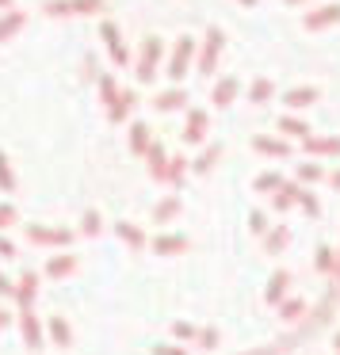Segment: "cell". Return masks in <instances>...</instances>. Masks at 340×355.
<instances>
[{
  "mask_svg": "<svg viewBox=\"0 0 340 355\" xmlns=\"http://www.w3.org/2000/svg\"><path fill=\"white\" fill-rule=\"evenodd\" d=\"M0 187H4V191H16V172H12V164L4 153H0Z\"/></svg>",
  "mask_w": 340,
  "mask_h": 355,
  "instance_id": "f1b7e54d",
  "label": "cell"
},
{
  "mask_svg": "<svg viewBox=\"0 0 340 355\" xmlns=\"http://www.w3.org/2000/svg\"><path fill=\"white\" fill-rule=\"evenodd\" d=\"M100 39L108 42V54H111V62H115V65H126V62H130V54H126V42H123V35H119V24L103 19V24H100Z\"/></svg>",
  "mask_w": 340,
  "mask_h": 355,
  "instance_id": "3957f363",
  "label": "cell"
},
{
  "mask_svg": "<svg viewBox=\"0 0 340 355\" xmlns=\"http://www.w3.org/2000/svg\"><path fill=\"white\" fill-rule=\"evenodd\" d=\"M302 149L314 157H340V138H302Z\"/></svg>",
  "mask_w": 340,
  "mask_h": 355,
  "instance_id": "9c48e42d",
  "label": "cell"
},
{
  "mask_svg": "<svg viewBox=\"0 0 340 355\" xmlns=\"http://www.w3.org/2000/svg\"><path fill=\"white\" fill-rule=\"evenodd\" d=\"M0 256H8V260H12V256H16V245H12L8 237H0Z\"/></svg>",
  "mask_w": 340,
  "mask_h": 355,
  "instance_id": "ee69618b",
  "label": "cell"
},
{
  "mask_svg": "<svg viewBox=\"0 0 340 355\" xmlns=\"http://www.w3.org/2000/svg\"><path fill=\"white\" fill-rule=\"evenodd\" d=\"M46 329H50V340H54L58 347H69L73 332H69V324H65L62 317H50V324H46Z\"/></svg>",
  "mask_w": 340,
  "mask_h": 355,
  "instance_id": "44dd1931",
  "label": "cell"
},
{
  "mask_svg": "<svg viewBox=\"0 0 340 355\" xmlns=\"http://www.w3.org/2000/svg\"><path fill=\"white\" fill-rule=\"evenodd\" d=\"M283 245H287V230H275L268 237V252H283Z\"/></svg>",
  "mask_w": 340,
  "mask_h": 355,
  "instance_id": "e575fe53",
  "label": "cell"
},
{
  "mask_svg": "<svg viewBox=\"0 0 340 355\" xmlns=\"http://www.w3.org/2000/svg\"><path fill=\"white\" fill-rule=\"evenodd\" d=\"M130 149H134V153H146V149H149V126L146 123H134L130 126Z\"/></svg>",
  "mask_w": 340,
  "mask_h": 355,
  "instance_id": "cb8c5ba5",
  "label": "cell"
},
{
  "mask_svg": "<svg viewBox=\"0 0 340 355\" xmlns=\"http://www.w3.org/2000/svg\"><path fill=\"white\" fill-rule=\"evenodd\" d=\"M134 100H138V96H134V92H126V96H119V100L115 103H111V123H123V119L126 115H130V107H134Z\"/></svg>",
  "mask_w": 340,
  "mask_h": 355,
  "instance_id": "7402d4cb",
  "label": "cell"
},
{
  "mask_svg": "<svg viewBox=\"0 0 340 355\" xmlns=\"http://www.w3.org/2000/svg\"><path fill=\"white\" fill-rule=\"evenodd\" d=\"M103 0H46V16H92Z\"/></svg>",
  "mask_w": 340,
  "mask_h": 355,
  "instance_id": "6da1fadb",
  "label": "cell"
},
{
  "mask_svg": "<svg viewBox=\"0 0 340 355\" xmlns=\"http://www.w3.org/2000/svg\"><path fill=\"white\" fill-rule=\"evenodd\" d=\"M27 237L39 245H69L73 233L69 230H46V225H27Z\"/></svg>",
  "mask_w": 340,
  "mask_h": 355,
  "instance_id": "52a82bcc",
  "label": "cell"
},
{
  "mask_svg": "<svg viewBox=\"0 0 340 355\" xmlns=\"http://www.w3.org/2000/svg\"><path fill=\"white\" fill-rule=\"evenodd\" d=\"M35 291H39V275H31V271H27V275L19 279L16 294H12V298L19 302V309H31V302H35Z\"/></svg>",
  "mask_w": 340,
  "mask_h": 355,
  "instance_id": "7c38bea8",
  "label": "cell"
},
{
  "mask_svg": "<svg viewBox=\"0 0 340 355\" xmlns=\"http://www.w3.org/2000/svg\"><path fill=\"white\" fill-rule=\"evenodd\" d=\"M279 184H283L279 172H260V176H256V191H275Z\"/></svg>",
  "mask_w": 340,
  "mask_h": 355,
  "instance_id": "f546056e",
  "label": "cell"
},
{
  "mask_svg": "<svg viewBox=\"0 0 340 355\" xmlns=\"http://www.w3.org/2000/svg\"><path fill=\"white\" fill-rule=\"evenodd\" d=\"M184 248H187V237H180V233H164V237L153 241L157 256H176V252H184Z\"/></svg>",
  "mask_w": 340,
  "mask_h": 355,
  "instance_id": "4fadbf2b",
  "label": "cell"
},
{
  "mask_svg": "<svg viewBox=\"0 0 340 355\" xmlns=\"http://www.w3.org/2000/svg\"><path fill=\"white\" fill-rule=\"evenodd\" d=\"M241 4H245V8H253V4H256V0H241Z\"/></svg>",
  "mask_w": 340,
  "mask_h": 355,
  "instance_id": "681fc988",
  "label": "cell"
},
{
  "mask_svg": "<svg viewBox=\"0 0 340 355\" xmlns=\"http://www.w3.org/2000/svg\"><path fill=\"white\" fill-rule=\"evenodd\" d=\"M287 4H306V0H287Z\"/></svg>",
  "mask_w": 340,
  "mask_h": 355,
  "instance_id": "f907efd6",
  "label": "cell"
},
{
  "mask_svg": "<svg viewBox=\"0 0 340 355\" xmlns=\"http://www.w3.org/2000/svg\"><path fill=\"white\" fill-rule=\"evenodd\" d=\"M115 233H119V241H126L130 248H146V233H142L134 222H119Z\"/></svg>",
  "mask_w": 340,
  "mask_h": 355,
  "instance_id": "ac0fdd59",
  "label": "cell"
},
{
  "mask_svg": "<svg viewBox=\"0 0 340 355\" xmlns=\"http://www.w3.org/2000/svg\"><path fill=\"white\" fill-rule=\"evenodd\" d=\"M199 344H203V347H214V344H218V332L203 329V332H199Z\"/></svg>",
  "mask_w": 340,
  "mask_h": 355,
  "instance_id": "b9f144b4",
  "label": "cell"
},
{
  "mask_svg": "<svg viewBox=\"0 0 340 355\" xmlns=\"http://www.w3.org/2000/svg\"><path fill=\"white\" fill-rule=\"evenodd\" d=\"M0 8H12V0H0Z\"/></svg>",
  "mask_w": 340,
  "mask_h": 355,
  "instance_id": "c3c4849f",
  "label": "cell"
},
{
  "mask_svg": "<svg viewBox=\"0 0 340 355\" xmlns=\"http://www.w3.org/2000/svg\"><path fill=\"white\" fill-rule=\"evenodd\" d=\"M237 80H233V77H222V80H218V85L214 88H210V100H214V107H230V103L233 100H237Z\"/></svg>",
  "mask_w": 340,
  "mask_h": 355,
  "instance_id": "8fae6325",
  "label": "cell"
},
{
  "mask_svg": "<svg viewBox=\"0 0 340 355\" xmlns=\"http://www.w3.org/2000/svg\"><path fill=\"white\" fill-rule=\"evenodd\" d=\"M287 283H291V275H287V271H275V275H271V283H268V302H283Z\"/></svg>",
  "mask_w": 340,
  "mask_h": 355,
  "instance_id": "d4e9b609",
  "label": "cell"
},
{
  "mask_svg": "<svg viewBox=\"0 0 340 355\" xmlns=\"http://www.w3.org/2000/svg\"><path fill=\"white\" fill-rule=\"evenodd\" d=\"M271 92H275V88H271V80L268 77H256L253 88H248V100H253V103H268Z\"/></svg>",
  "mask_w": 340,
  "mask_h": 355,
  "instance_id": "603a6c76",
  "label": "cell"
},
{
  "mask_svg": "<svg viewBox=\"0 0 340 355\" xmlns=\"http://www.w3.org/2000/svg\"><path fill=\"white\" fill-rule=\"evenodd\" d=\"M253 149H256V153H264V157H287V153H291V146H287L283 138H271V134H256Z\"/></svg>",
  "mask_w": 340,
  "mask_h": 355,
  "instance_id": "30bf717a",
  "label": "cell"
},
{
  "mask_svg": "<svg viewBox=\"0 0 340 355\" xmlns=\"http://www.w3.org/2000/svg\"><path fill=\"white\" fill-rule=\"evenodd\" d=\"M184 168H187V161H184V157H172V161H169V168H164V180H169V184H184V180H180V176H184Z\"/></svg>",
  "mask_w": 340,
  "mask_h": 355,
  "instance_id": "4316f807",
  "label": "cell"
},
{
  "mask_svg": "<svg viewBox=\"0 0 340 355\" xmlns=\"http://www.w3.org/2000/svg\"><path fill=\"white\" fill-rule=\"evenodd\" d=\"M294 202H298L306 214H321V210H317V195L314 191H298V199H294Z\"/></svg>",
  "mask_w": 340,
  "mask_h": 355,
  "instance_id": "d6a6232c",
  "label": "cell"
},
{
  "mask_svg": "<svg viewBox=\"0 0 340 355\" xmlns=\"http://www.w3.org/2000/svg\"><path fill=\"white\" fill-rule=\"evenodd\" d=\"M19 324H24V340H27V347H42V324L35 321V313H31V309H24Z\"/></svg>",
  "mask_w": 340,
  "mask_h": 355,
  "instance_id": "5bb4252c",
  "label": "cell"
},
{
  "mask_svg": "<svg viewBox=\"0 0 340 355\" xmlns=\"http://www.w3.org/2000/svg\"><path fill=\"white\" fill-rule=\"evenodd\" d=\"M302 309H306V302H298V298H291V302H287V306H283V317H287V321H294V317H298V313H302Z\"/></svg>",
  "mask_w": 340,
  "mask_h": 355,
  "instance_id": "f35d334b",
  "label": "cell"
},
{
  "mask_svg": "<svg viewBox=\"0 0 340 355\" xmlns=\"http://www.w3.org/2000/svg\"><path fill=\"white\" fill-rule=\"evenodd\" d=\"M248 230H253V233H264V230H268V218H264L260 210H253V214H248Z\"/></svg>",
  "mask_w": 340,
  "mask_h": 355,
  "instance_id": "8d00e7d4",
  "label": "cell"
},
{
  "mask_svg": "<svg viewBox=\"0 0 340 355\" xmlns=\"http://www.w3.org/2000/svg\"><path fill=\"white\" fill-rule=\"evenodd\" d=\"M153 355H184V347H169V344H157Z\"/></svg>",
  "mask_w": 340,
  "mask_h": 355,
  "instance_id": "7bdbcfd3",
  "label": "cell"
},
{
  "mask_svg": "<svg viewBox=\"0 0 340 355\" xmlns=\"http://www.w3.org/2000/svg\"><path fill=\"white\" fill-rule=\"evenodd\" d=\"M337 352H340V336H337Z\"/></svg>",
  "mask_w": 340,
  "mask_h": 355,
  "instance_id": "816d5d0a",
  "label": "cell"
},
{
  "mask_svg": "<svg viewBox=\"0 0 340 355\" xmlns=\"http://www.w3.org/2000/svg\"><path fill=\"white\" fill-rule=\"evenodd\" d=\"M176 210H180V199L172 195V199H164V202H157V210H153V218L157 222H169V218H176Z\"/></svg>",
  "mask_w": 340,
  "mask_h": 355,
  "instance_id": "83f0119b",
  "label": "cell"
},
{
  "mask_svg": "<svg viewBox=\"0 0 340 355\" xmlns=\"http://www.w3.org/2000/svg\"><path fill=\"white\" fill-rule=\"evenodd\" d=\"M314 100H317V88H287V92H283L287 107H309Z\"/></svg>",
  "mask_w": 340,
  "mask_h": 355,
  "instance_id": "9a60e30c",
  "label": "cell"
},
{
  "mask_svg": "<svg viewBox=\"0 0 340 355\" xmlns=\"http://www.w3.org/2000/svg\"><path fill=\"white\" fill-rule=\"evenodd\" d=\"M164 58V46H161V39H146L142 42V62H138V80L142 85H149V80H153V73H157V62H161Z\"/></svg>",
  "mask_w": 340,
  "mask_h": 355,
  "instance_id": "7a4b0ae2",
  "label": "cell"
},
{
  "mask_svg": "<svg viewBox=\"0 0 340 355\" xmlns=\"http://www.w3.org/2000/svg\"><path fill=\"white\" fill-rule=\"evenodd\" d=\"M192 58H195V42L187 39H180L176 42V50H172V62H169V77L172 80H184V73H187V65H192Z\"/></svg>",
  "mask_w": 340,
  "mask_h": 355,
  "instance_id": "277c9868",
  "label": "cell"
},
{
  "mask_svg": "<svg viewBox=\"0 0 340 355\" xmlns=\"http://www.w3.org/2000/svg\"><path fill=\"white\" fill-rule=\"evenodd\" d=\"M0 294H16V286H12L8 275H0Z\"/></svg>",
  "mask_w": 340,
  "mask_h": 355,
  "instance_id": "f6af8a7d",
  "label": "cell"
},
{
  "mask_svg": "<svg viewBox=\"0 0 340 355\" xmlns=\"http://www.w3.org/2000/svg\"><path fill=\"white\" fill-rule=\"evenodd\" d=\"M298 180H321V164L302 161V164H298Z\"/></svg>",
  "mask_w": 340,
  "mask_h": 355,
  "instance_id": "836d02e7",
  "label": "cell"
},
{
  "mask_svg": "<svg viewBox=\"0 0 340 355\" xmlns=\"http://www.w3.org/2000/svg\"><path fill=\"white\" fill-rule=\"evenodd\" d=\"M317 268H321V271H329V268H332V248H329V245L317 248Z\"/></svg>",
  "mask_w": 340,
  "mask_h": 355,
  "instance_id": "74e56055",
  "label": "cell"
},
{
  "mask_svg": "<svg viewBox=\"0 0 340 355\" xmlns=\"http://www.w3.org/2000/svg\"><path fill=\"white\" fill-rule=\"evenodd\" d=\"M146 157H149V172H153V180H164V168H169V157H164V146H153V141H149Z\"/></svg>",
  "mask_w": 340,
  "mask_h": 355,
  "instance_id": "e0dca14e",
  "label": "cell"
},
{
  "mask_svg": "<svg viewBox=\"0 0 340 355\" xmlns=\"http://www.w3.org/2000/svg\"><path fill=\"white\" fill-rule=\"evenodd\" d=\"M16 222V207H12V202H4V207H0V230H4V225H12Z\"/></svg>",
  "mask_w": 340,
  "mask_h": 355,
  "instance_id": "ab89813d",
  "label": "cell"
},
{
  "mask_svg": "<svg viewBox=\"0 0 340 355\" xmlns=\"http://www.w3.org/2000/svg\"><path fill=\"white\" fill-rule=\"evenodd\" d=\"M207 123H210V119H207V111H199V107H195V111H187V126H184V141H187V146L203 141V134H207Z\"/></svg>",
  "mask_w": 340,
  "mask_h": 355,
  "instance_id": "ba28073f",
  "label": "cell"
},
{
  "mask_svg": "<svg viewBox=\"0 0 340 355\" xmlns=\"http://www.w3.org/2000/svg\"><path fill=\"white\" fill-rule=\"evenodd\" d=\"M172 336H180V340H192V336H195V329H192V324H184V321H176V324H172Z\"/></svg>",
  "mask_w": 340,
  "mask_h": 355,
  "instance_id": "60d3db41",
  "label": "cell"
},
{
  "mask_svg": "<svg viewBox=\"0 0 340 355\" xmlns=\"http://www.w3.org/2000/svg\"><path fill=\"white\" fill-rule=\"evenodd\" d=\"M222 42H226V35L218 31V27H210L207 31V46H203V54H199V73H214V65H218V54H222Z\"/></svg>",
  "mask_w": 340,
  "mask_h": 355,
  "instance_id": "5b68a950",
  "label": "cell"
},
{
  "mask_svg": "<svg viewBox=\"0 0 340 355\" xmlns=\"http://www.w3.org/2000/svg\"><path fill=\"white\" fill-rule=\"evenodd\" d=\"M279 130L291 134V138H309V123H306V119H294V115L279 119Z\"/></svg>",
  "mask_w": 340,
  "mask_h": 355,
  "instance_id": "d6986e66",
  "label": "cell"
},
{
  "mask_svg": "<svg viewBox=\"0 0 340 355\" xmlns=\"http://www.w3.org/2000/svg\"><path fill=\"white\" fill-rule=\"evenodd\" d=\"M332 24H340V4H325V8L309 12L302 27H306V31H325V27H332Z\"/></svg>",
  "mask_w": 340,
  "mask_h": 355,
  "instance_id": "8992f818",
  "label": "cell"
},
{
  "mask_svg": "<svg viewBox=\"0 0 340 355\" xmlns=\"http://www.w3.org/2000/svg\"><path fill=\"white\" fill-rule=\"evenodd\" d=\"M4 324H8V313H4V309H0V329H4Z\"/></svg>",
  "mask_w": 340,
  "mask_h": 355,
  "instance_id": "bcb514c9",
  "label": "cell"
},
{
  "mask_svg": "<svg viewBox=\"0 0 340 355\" xmlns=\"http://www.w3.org/2000/svg\"><path fill=\"white\" fill-rule=\"evenodd\" d=\"M80 230H85V233H88V237H96V233H100V230H103V222H100V214H96V210H88V214H85V222H80Z\"/></svg>",
  "mask_w": 340,
  "mask_h": 355,
  "instance_id": "1f68e13d",
  "label": "cell"
},
{
  "mask_svg": "<svg viewBox=\"0 0 340 355\" xmlns=\"http://www.w3.org/2000/svg\"><path fill=\"white\" fill-rule=\"evenodd\" d=\"M153 103H157V111H176V107H184V103H187V92H184V88H169V92H161Z\"/></svg>",
  "mask_w": 340,
  "mask_h": 355,
  "instance_id": "2e32d148",
  "label": "cell"
},
{
  "mask_svg": "<svg viewBox=\"0 0 340 355\" xmlns=\"http://www.w3.org/2000/svg\"><path fill=\"white\" fill-rule=\"evenodd\" d=\"M24 24H27V16H24V12H8V16L0 19V42H4V39H12V35H19V27H24Z\"/></svg>",
  "mask_w": 340,
  "mask_h": 355,
  "instance_id": "ffe728a7",
  "label": "cell"
},
{
  "mask_svg": "<svg viewBox=\"0 0 340 355\" xmlns=\"http://www.w3.org/2000/svg\"><path fill=\"white\" fill-rule=\"evenodd\" d=\"M214 161H218V146H214V149H207V153H203L199 161H195V172H207Z\"/></svg>",
  "mask_w": 340,
  "mask_h": 355,
  "instance_id": "d590c367",
  "label": "cell"
},
{
  "mask_svg": "<svg viewBox=\"0 0 340 355\" xmlns=\"http://www.w3.org/2000/svg\"><path fill=\"white\" fill-rule=\"evenodd\" d=\"M73 268H77V260H73V256H54V260L46 263V275L62 279V275H69Z\"/></svg>",
  "mask_w": 340,
  "mask_h": 355,
  "instance_id": "484cf974",
  "label": "cell"
},
{
  "mask_svg": "<svg viewBox=\"0 0 340 355\" xmlns=\"http://www.w3.org/2000/svg\"><path fill=\"white\" fill-rule=\"evenodd\" d=\"M332 187H340V172H337V176H332Z\"/></svg>",
  "mask_w": 340,
  "mask_h": 355,
  "instance_id": "7dc6e473",
  "label": "cell"
},
{
  "mask_svg": "<svg viewBox=\"0 0 340 355\" xmlns=\"http://www.w3.org/2000/svg\"><path fill=\"white\" fill-rule=\"evenodd\" d=\"M100 100L108 103V107H111V103L119 100V85H115V80H111V77H100Z\"/></svg>",
  "mask_w": 340,
  "mask_h": 355,
  "instance_id": "4dcf8cb0",
  "label": "cell"
}]
</instances>
